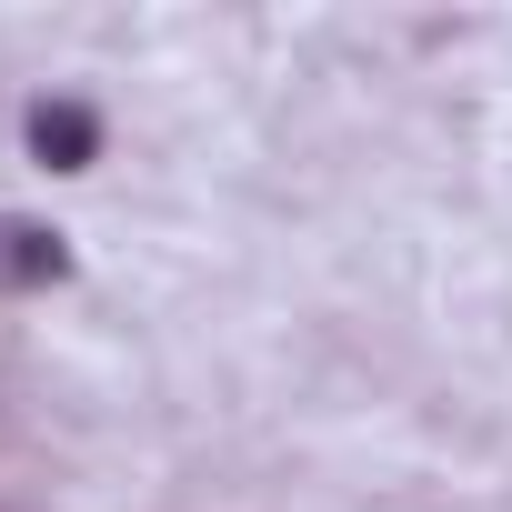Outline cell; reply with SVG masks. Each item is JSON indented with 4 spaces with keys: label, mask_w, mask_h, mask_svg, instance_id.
Wrapping results in <instances>:
<instances>
[{
    "label": "cell",
    "mask_w": 512,
    "mask_h": 512,
    "mask_svg": "<svg viewBox=\"0 0 512 512\" xmlns=\"http://www.w3.org/2000/svg\"><path fill=\"white\" fill-rule=\"evenodd\" d=\"M51 282H71V241L51 221L0 211V292H51Z\"/></svg>",
    "instance_id": "6da1fadb"
},
{
    "label": "cell",
    "mask_w": 512,
    "mask_h": 512,
    "mask_svg": "<svg viewBox=\"0 0 512 512\" xmlns=\"http://www.w3.org/2000/svg\"><path fill=\"white\" fill-rule=\"evenodd\" d=\"M31 151H41V171H81V161L101 151V121H91L81 101H41V111H31Z\"/></svg>",
    "instance_id": "7a4b0ae2"
}]
</instances>
